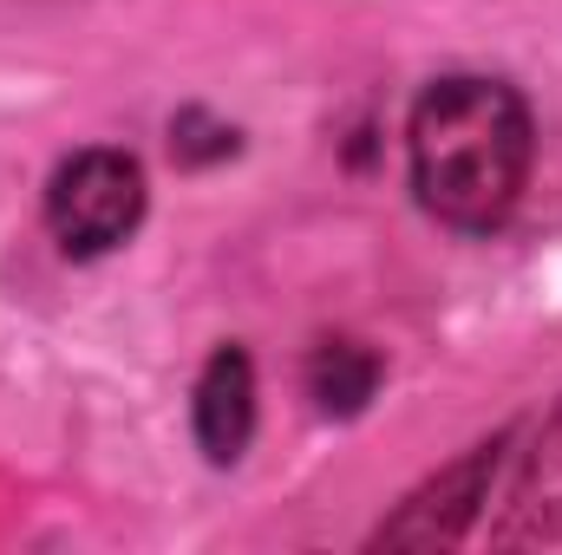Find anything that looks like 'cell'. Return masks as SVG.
<instances>
[{"instance_id":"obj_6","label":"cell","mask_w":562,"mask_h":555,"mask_svg":"<svg viewBox=\"0 0 562 555\" xmlns=\"http://www.w3.org/2000/svg\"><path fill=\"white\" fill-rule=\"evenodd\" d=\"M386 366L367 340H321L307 353V399L321 406V418H360L373 406Z\"/></svg>"},{"instance_id":"obj_1","label":"cell","mask_w":562,"mask_h":555,"mask_svg":"<svg viewBox=\"0 0 562 555\" xmlns=\"http://www.w3.org/2000/svg\"><path fill=\"white\" fill-rule=\"evenodd\" d=\"M413 196L458 236H491L530 190L537 118L517 86L484 72H445L413 99L406 118Z\"/></svg>"},{"instance_id":"obj_7","label":"cell","mask_w":562,"mask_h":555,"mask_svg":"<svg viewBox=\"0 0 562 555\" xmlns=\"http://www.w3.org/2000/svg\"><path fill=\"white\" fill-rule=\"evenodd\" d=\"M170 157L177 163H190V170H203V163H223V157H236V125H223V118H210V112H177L170 118Z\"/></svg>"},{"instance_id":"obj_4","label":"cell","mask_w":562,"mask_h":555,"mask_svg":"<svg viewBox=\"0 0 562 555\" xmlns=\"http://www.w3.org/2000/svg\"><path fill=\"white\" fill-rule=\"evenodd\" d=\"M497 550H537V543H562V399L543 412L530 431V444L517 451V477L504 497V517L491 523Z\"/></svg>"},{"instance_id":"obj_5","label":"cell","mask_w":562,"mask_h":555,"mask_svg":"<svg viewBox=\"0 0 562 555\" xmlns=\"http://www.w3.org/2000/svg\"><path fill=\"white\" fill-rule=\"evenodd\" d=\"M190 424H196V444L210 464H236L256 438V360L249 347L223 340L203 373H196V393H190Z\"/></svg>"},{"instance_id":"obj_2","label":"cell","mask_w":562,"mask_h":555,"mask_svg":"<svg viewBox=\"0 0 562 555\" xmlns=\"http://www.w3.org/2000/svg\"><path fill=\"white\" fill-rule=\"evenodd\" d=\"M150 209L144 163L119 144H86L46 177V229L72 262H99L138 236Z\"/></svg>"},{"instance_id":"obj_3","label":"cell","mask_w":562,"mask_h":555,"mask_svg":"<svg viewBox=\"0 0 562 555\" xmlns=\"http://www.w3.org/2000/svg\"><path fill=\"white\" fill-rule=\"evenodd\" d=\"M510 444H517V431L504 424V431H491V438H477V444H464L451 464H438L431 477H419L400 503H393V517H380L373 523V536H367V550H458L477 523H484V510H491V490H497V471H504V457H510Z\"/></svg>"}]
</instances>
